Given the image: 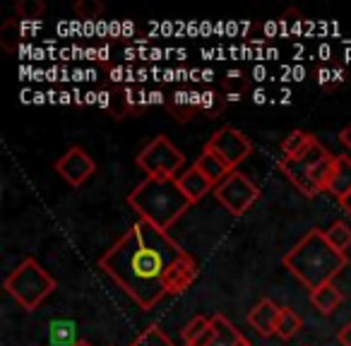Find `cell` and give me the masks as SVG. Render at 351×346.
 <instances>
[{
  "instance_id": "cell-26",
  "label": "cell",
  "mask_w": 351,
  "mask_h": 346,
  "mask_svg": "<svg viewBox=\"0 0 351 346\" xmlns=\"http://www.w3.org/2000/svg\"><path fill=\"white\" fill-rule=\"evenodd\" d=\"M75 12H77L82 20H97L104 12V5L97 3V0H80V3H75Z\"/></svg>"
},
{
  "instance_id": "cell-16",
  "label": "cell",
  "mask_w": 351,
  "mask_h": 346,
  "mask_svg": "<svg viewBox=\"0 0 351 346\" xmlns=\"http://www.w3.org/2000/svg\"><path fill=\"white\" fill-rule=\"evenodd\" d=\"M99 103L101 108H106L113 118H125L132 111L135 101H132V94L128 89H116V92H101L99 94Z\"/></svg>"
},
{
  "instance_id": "cell-2",
  "label": "cell",
  "mask_w": 351,
  "mask_h": 346,
  "mask_svg": "<svg viewBox=\"0 0 351 346\" xmlns=\"http://www.w3.org/2000/svg\"><path fill=\"white\" fill-rule=\"evenodd\" d=\"M346 253H339L322 229H311L282 258V264L308 288V293L335 282L337 274L346 269Z\"/></svg>"
},
{
  "instance_id": "cell-20",
  "label": "cell",
  "mask_w": 351,
  "mask_h": 346,
  "mask_svg": "<svg viewBox=\"0 0 351 346\" xmlns=\"http://www.w3.org/2000/svg\"><path fill=\"white\" fill-rule=\"evenodd\" d=\"M301 327H303V320L298 317V312L291 310V308H282L279 322H277V336L291 339V336H296L298 332H301Z\"/></svg>"
},
{
  "instance_id": "cell-4",
  "label": "cell",
  "mask_w": 351,
  "mask_h": 346,
  "mask_svg": "<svg viewBox=\"0 0 351 346\" xmlns=\"http://www.w3.org/2000/svg\"><path fill=\"white\" fill-rule=\"evenodd\" d=\"M3 286L25 310H36L56 291V279L34 258H27L8 274Z\"/></svg>"
},
{
  "instance_id": "cell-30",
  "label": "cell",
  "mask_w": 351,
  "mask_h": 346,
  "mask_svg": "<svg viewBox=\"0 0 351 346\" xmlns=\"http://www.w3.org/2000/svg\"><path fill=\"white\" fill-rule=\"evenodd\" d=\"M339 207L346 212V214H351V193H346L344 197H339Z\"/></svg>"
},
{
  "instance_id": "cell-6",
  "label": "cell",
  "mask_w": 351,
  "mask_h": 346,
  "mask_svg": "<svg viewBox=\"0 0 351 346\" xmlns=\"http://www.w3.org/2000/svg\"><path fill=\"white\" fill-rule=\"evenodd\" d=\"M135 161L149 178H169L183 169L186 156L173 142H169V137L159 135L152 142H147V147L137 154Z\"/></svg>"
},
{
  "instance_id": "cell-32",
  "label": "cell",
  "mask_w": 351,
  "mask_h": 346,
  "mask_svg": "<svg viewBox=\"0 0 351 346\" xmlns=\"http://www.w3.org/2000/svg\"><path fill=\"white\" fill-rule=\"evenodd\" d=\"M243 346H250V344H248V341H245V344H243Z\"/></svg>"
},
{
  "instance_id": "cell-15",
  "label": "cell",
  "mask_w": 351,
  "mask_h": 346,
  "mask_svg": "<svg viewBox=\"0 0 351 346\" xmlns=\"http://www.w3.org/2000/svg\"><path fill=\"white\" fill-rule=\"evenodd\" d=\"M169 111L176 121H191L195 113H200V94H188V92H176L173 97L169 99Z\"/></svg>"
},
{
  "instance_id": "cell-27",
  "label": "cell",
  "mask_w": 351,
  "mask_h": 346,
  "mask_svg": "<svg viewBox=\"0 0 351 346\" xmlns=\"http://www.w3.org/2000/svg\"><path fill=\"white\" fill-rule=\"evenodd\" d=\"M221 111V99L215 92H205L200 94V113H210L212 118Z\"/></svg>"
},
{
  "instance_id": "cell-9",
  "label": "cell",
  "mask_w": 351,
  "mask_h": 346,
  "mask_svg": "<svg viewBox=\"0 0 351 346\" xmlns=\"http://www.w3.org/2000/svg\"><path fill=\"white\" fill-rule=\"evenodd\" d=\"M56 171H58L60 176H63L73 188H80L94 176L97 164H94V159L82 149V147H70V149L56 161Z\"/></svg>"
},
{
  "instance_id": "cell-7",
  "label": "cell",
  "mask_w": 351,
  "mask_h": 346,
  "mask_svg": "<svg viewBox=\"0 0 351 346\" xmlns=\"http://www.w3.org/2000/svg\"><path fill=\"white\" fill-rule=\"evenodd\" d=\"M215 197L229 214L241 217L258 202L260 188L241 171H231L229 176L215 188Z\"/></svg>"
},
{
  "instance_id": "cell-1",
  "label": "cell",
  "mask_w": 351,
  "mask_h": 346,
  "mask_svg": "<svg viewBox=\"0 0 351 346\" xmlns=\"http://www.w3.org/2000/svg\"><path fill=\"white\" fill-rule=\"evenodd\" d=\"M99 267L142 308L183 293L197 277V262L166 231L140 219L99 258Z\"/></svg>"
},
{
  "instance_id": "cell-23",
  "label": "cell",
  "mask_w": 351,
  "mask_h": 346,
  "mask_svg": "<svg viewBox=\"0 0 351 346\" xmlns=\"http://www.w3.org/2000/svg\"><path fill=\"white\" fill-rule=\"evenodd\" d=\"M20 41H22V27L17 20H8L5 25L0 27V44L8 53L20 49Z\"/></svg>"
},
{
  "instance_id": "cell-14",
  "label": "cell",
  "mask_w": 351,
  "mask_h": 346,
  "mask_svg": "<svg viewBox=\"0 0 351 346\" xmlns=\"http://www.w3.org/2000/svg\"><path fill=\"white\" fill-rule=\"evenodd\" d=\"M212 327H215V336L207 346H243L245 344V336L226 320L224 315H212Z\"/></svg>"
},
{
  "instance_id": "cell-10",
  "label": "cell",
  "mask_w": 351,
  "mask_h": 346,
  "mask_svg": "<svg viewBox=\"0 0 351 346\" xmlns=\"http://www.w3.org/2000/svg\"><path fill=\"white\" fill-rule=\"evenodd\" d=\"M279 312H282V308H279L277 303L269 301V298H260V301L250 308L245 320H248V325L253 327L260 336H272V334H277Z\"/></svg>"
},
{
  "instance_id": "cell-12",
  "label": "cell",
  "mask_w": 351,
  "mask_h": 346,
  "mask_svg": "<svg viewBox=\"0 0 351 346\" xmlns=\"http://www.w3.org/2000/svg\"><path fill=\"white\" fill-rule=\"evenodd\" d=\"M178 186H181V190L186 193V197L193 202V205L200 202L205 195H210L212 188H215L205 176H202V171L197 169L195 164H193V169H188L183 176H178Z\"/></svg>"
},
{
  "instance_id": "cell-29",
  "label": "cell",
  "mask_w": 351,
  "mask_h": 346,
  "mask_svg": "<svg viewBox=\"0 0 351 346\" xmlns=\"http://www.w3.org/2000/svg\"><path fill=\"white\" fill-rule=\"evenodd\" d=\"M339 142L346 147V149H351V125L341 127V132H339Z\"/></svg>"
},
{
  "instance_id": "cell-25",
  "label": "cell",
  "mask_w": 351,
  "mask_h": 346,
  "mask_svg": "<svg viewBox=\"0 0 351 346\" xmlns=\"http://www.w3.org/2000/svg\"><path fill=\"white\" fill-rule=\"evenodd\" d=\"M224 87H226V99H241V92L248 87V79L243 77L241 73H229L224 79Z\"/></svg>"
},
{
  "instance_id": "cell-19",
  "label": "cell",
  "mask_w": 351,
  "mask_h": 346,
  "mask_svg": "<svg viewBox=\"0 0 351 346\" xmlns=\"http://www.w3.org/2000/svg\"><path fill=\"white\" fill-rule=\"evenodd\" d=\"M313 142H315V137H313L311 132L293 130L282 140V154L284 156H298V154H303V151H306Z\"/></svg>"
},
{
  "instance_id": "cell-13",
  "label": "cell",
  "mask_w": 351,
  "mask_h": 346,
  "mask_svg": "<svg viewBox=\"0 0 351 346\" xmlns=\"http://www.w3.org/2000/svg\"><path fill=\"white\" fill-rule=\"evenodd\" d=\"M183 344L186 346H207L215 336V327H212V320L205 315H195L181 332Z\"/></svg>"
},
{
  "instance_id": "cell-21",
  "label": "cell",
  "mask_w": 351,
  "mask_h": 346,
  "mask_svg": "<svg viewBox=\"0 0 351 346\" xmlns=\"http://www.w3.org/2000/svg\"><path fill=\"white\" fill-rule=\"evenodd\" d=\"M325 236H327V240L339 250V253H346V248L351 245V226L341 219L335 221V224L325 231Z\"/></svg>"
},
{
  "instance_id": "cell-8",
  "label": "cell",
  "mask_w": 351,
  "mask_h": 346,
  "mask_svg": "<svg viewBox=\"0 0 351 346\" xmlns=\"http://www.w3.org/2000/svg\"><path fill=\"white\" fill-rule=\"evenodd\" d=\"M205 151H212L215 156H219V159L229 166V171H239V166L243 164L250 151H253V145H250V140L241 130H236V127H231V125H224L207 140Z\"/></svg>"
},
{
  "instance_id": "cell-3",
  "label": "cell",
  "mask_w": 351,
  "mask_h": 346,
  "mask_svg": "<svg viewBox=\"0 0 351 346\" xmlns=\"http://www.w3.org/2000/svg\"><path fill=\"white\" fill-rule=\"evenodd\" d=\"M128 205L140 214V219L154 224L156 229L169 231L181 219L193 202L178 186V178H149L147 176L132 193H128Z\"/></svg>"
},
{
  "instance_id": "cell-31",
  "label": "cell",
  "mask_w": 351,
  "mask_h": 346,
  "mask_svg": "<svg viewBox=\"0 0 351 346\" xmlns=\"http://www.w3.org/2000/svg\"><path fill=\"white\" fill-rule=\"evenodd\" d=\"M73 346H89V344H87V341H75Z\"/></svg>"
},
{
  "instance_id": "cell-18",
  "label": "cell",
  "mask_w": 351,
  "mask_h": 346,
  "mask_svg": "<svg viewBox=\"0 0 351 346\" xmlns=\"http://www.w3.org/2000/svg\"><path fill=\"white\" fill-rule=\"evenodd\" d=\"M195 166L202 171V176H205L207 181H210L215 188L219 186V183L224 181V178L231 173L229 166H226L224 161L219 159V156H215V154H212V151H205V149H202L200 159L195 161Z\"/></svg>"
},
{
  "instance_id": "cell-22",
  "label": "cell",
  "mask_w": 351,
  "mask_h": 346,
  "mask_svg": "<svg viewBox=\"0 0 351 346\" xmlns=\"http://www.w3.org/2000/svg\"><path fill=\"white\" fill-rule=\"evenodd\" d=\"M130 346H176V344L166 336V332L161 327L149 325L142 334L135 336V341Z\"/></svg>"
},
{
  "instance_id": "cell-11",
  "label": "cell",
  "mask_w": 351,
  "mask_h": 346,
  "mask_svg": "<svg viewBox=\"0 0 351 346\" xmlns=\"http://www.w3.org/2000/svg\"><path fill=\"white\" fill-rule=\"evenodd\" d=\"M327 193L335 195L337 200L344 197L346 193H351V156H346V154L335 156L330 183H327Z\"/></svg>"
},
{
  "instance_id": "cell-5",
  "label": "cell",
  "mask_w": 351,
  "mask_h": 346,
  "mask_svg": "<svg viewBox=\"0 0 351 346\" xmlns=\"http://www.w3.org/2000/svg\"><path fill=\"white\" fill-rule=\"evenodd\" d=\"M330 156H335V154H332V151H327L325 147H322L320 142L315 140L306 151H303V154H298V156H282V159L277 161V169L289 178V183H291V186L296 188L301 195L315 197V195H320V190L313 186L311 171L315 169L320 161L330 159Z\"/></svg>"
},
{
  "instance_id": "cell-17",
  "label": "cell",
  "mask_w": 351,
  "mask_h": 346,
  "mask_svg": "<svg viewBox=\"0 0 351 346\" xmlns=\"http://www.w3.org/2000/svg\"><path fill=\"white\" fill-rule=\"evenodd\" d=\"M341 298H344V296H341V291L335 286V282H332V284H322L320 288L311 291L313 308H315L317 312H322V315H332V312L339 308Z\"/></svg>"
},
{
  "instance_id": "cell-24",
  "label": "cell",
  "mask_w": 351,
  "mask_h": 346,
  "mask_svg": "<svg viewBox=\"0 0 351 346\" xmlns=\"http://www.w3.org/2000/svg\"><path fill=\"white\" fill-rule=\"evenodd\" d=\"M15 10H17V15H20V22H34L44 15L46 8L41 0H22V3L15 5Z\"/></svg>"
},
{
  "instance_id": "cell-28",
  "label": "cell",
  "mask_w": 351,
  "mask_h": 346,
  "mask_svg": "<svg viewBox=\"0 0 351 346\" xmlns=\"http://www.w3.org/2000/svg\"><path fill=\"white\" fill-rule=\"evenodd\" d=\"M337 341H339V346H351V320L337 332Z\"/></svg>"
}]
</instances>
